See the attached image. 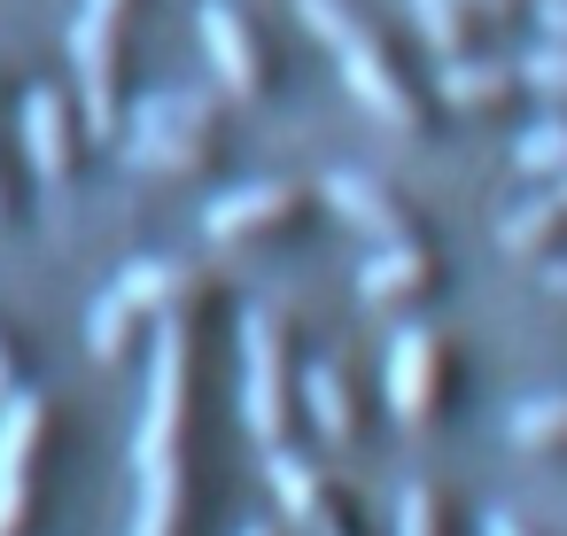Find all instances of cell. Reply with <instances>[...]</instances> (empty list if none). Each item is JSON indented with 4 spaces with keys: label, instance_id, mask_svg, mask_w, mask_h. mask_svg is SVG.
Segmentation results:
<instances>
[{
    "label": "cell",
    "instance_id": "1",
    "mask_svg": "<svg viewBox=\"0 0 567 536\" xmlns=\"http://www.w3.org/2000/svg\"><path fill=\"white\" fill-rule=\"evenodd\" d=\"M218 280H210V265H187V257H156V265H133L125 280H110L102 288V303H94V358H125V342H133V327L141 319H172V311H187V303H203Z\"/></svg>",
    "mask_w": 567,
    "mask_h": 536
},
{
    "label": "cell",
    "instance_id": "4",
    "mask_svg": "<svg viewBox=\"0 0 567 536\" xmlns=\"http://www.w3.org/2000/svg\"><path fill=\"white\" fill-rule=\"evenodd\" d=\"M133 0H79L71 24V63H79V125L94 141H125V102H117V40H125Z\"/></svg>",
    "mask_w": 567,
    "mask_h": 536
},
{
    "label": "cell",
    "instance_id": "10",
    "mask_svg": "<svg viewBox=\"0 0 567 536\" xmlns=\"http://www.w3.org/2000/svg\"><path fill=\"white\" fill-rule=\"evenodd\" d=\"M24 148H32V172H40L48 187L71 179V164H79V110H71L55 86H40V94L24 102Z\"/></svg>",
    "mask_w": 567,
    "mask_h": 536
},
{
    "label": "cell",
    "instance_id": "34",
    "mask_svg": "<svg viewBox=\"0 0 567 536\" xmlns=\"http://www.w3.org/2000/svg\"><path fill=\"white\" fill-rule=\"evenodd\" d=\"M0 203H9V195H0Z\"/></svg>",
    "mask_w": 567,
    "mask_h": 536
},
{
    "label": "cell",
    "instance_id": "3",
    "mask_svg": "<svg viewBox=\"0 0 567 536\" xmlns=\"http://www.w3.org/2000/svg\"><path fill=\"white\" fill-rule=\"evenodd\" d=\"M241 420L265 451L288 443V427H296V365H288V319L280 311L241 319Z\"/></svg>",
    "mask_w": 567,
    "mask_h": 536
},
{
    "label": "cell",
    "instance_id": "23",
    "mask_svg": "<svg viewBox=\"0 0 567 536\" xmlns=\"http://www.w3.org/2000/svg\"><path fill=\"white\" fill-rule=\"evenodd\" d=\"M520 86L544 94L551 110H567V40H536V48L520 55Z\"/></svg>",
    "mask_w": 567,
    "mask_h": 536
},
{
    "label": "cell",
    "instance_id": "8",
    "mask_svg": "<svg viewBox=\"0 0 567 536\" xmlns=\"http://www.w3.org/2000/svg\"><path fill=\"white\" fill-rule=\"evenodd\" d=\"M319 195H327V210L342 218V226H358L365 241H412V210L381 187V179H365V172H327L319 179Z\"/></svg>",
    "mask_w": 567,
    "mask_h": 536
},
{
    "label": "cell",
    "instance_id": "11",
    "mask_svg": "<svg viewBox=\"0 0 567 536\" xmlns=\"http://www.w3.org/2000/svg\"><path fill=\"white\" fill-rule=\"evenodd\" d=\"M435 249H420V241H389V249H373L365 257V272H358V296L365 303H412V296H427L435 288Z\"/></svg>",
    "mask_w": 567,
    "mask_h": 536
},
{
    "label": "cell",
    "instance_id": "25",
    "mask_svg": "<svg viewBox=\"0 0 567 536\" xmlns=\"http://www.w3.org/2000/svg\"><path fill=\"white\" fill-rule=\"evenodd\" d=\"M396 536H443V497H435V489H404Z\"/></svg>",
    "mask_w": 567,
    "mask_h": 536
},
{
    "label": "cell",
    "instance_id": "33",
    "mask_svg": "<svg viewBox=\"0 0 567 536\" xmlns=\"http://www.w3.org/2000/svg\"><path fill=\"white\" fill-rule=\"evenodd\" d=\"M249 536H280V528H249Z\"/></svg>",
    "mask_w": 567,
    "mask_h": 536
},
{
    "label": "cell",
    "instance_id": "21",
    "mask_svg": "<svg viewBox=\"0 0 567 536\" xmlns=\"http://www.w3.org/2000/svg\"><path fill=\"white\" fill-rule=\"evenodd\" d=\"M210 94L203 86H172V94H148L141 110H133V125H172V133H210Z\"/></svg>",
    "mask_w": 567,
    "mask_h": 536
},
{
    "label": "cell",
    "instance_id": "13",
    "mask_svg": "<svg viewBox=\"0 0 567 536\" xmlns=\"http://www.w3.org/2000/svg\"><path fill=\"white\" fill-rule=\"evenodd\" d=\"M559 241H567V179H544V195H528L497 218V249H513V257H551Z\"/></svg>",
    "mask_w": 567,
    "mask_h": 536
},
{
    "label": "cell",
    "instance_id": "12",
    "mask_svg": "<svg viewBox=\"0 0 567 536\" xmlns=\"http://www.w3.org/2000/svg\"><path fill=\"white\" fill-rule=\"evenodd\" d=\"M265 474H272V497L288 505V520H296V528L334 520V482H327V466H311L303 451L272 443V451H265Z\"/></svg>",
    "mask_w": 567,
    "mask_h": 536
},
{
    "label": "cell",
    "instance_id": "20",
    "mask_svg": "<svg viewBox=\"0 0 567 536\" xmlns=\"http://www.w3.org/2000/svg\"><path fill=\"white\" fill-rule=\"evenodd\" d=\"M513 164H520L528 179H567V110H551L544 125H528V133L513 141Z\"/></svg>",
    "mask_w": 567,
    "mask_h": 536
},
{
    "label": "cell",
    "instance_id": "19",
    "mask_svg": "<svg viewBox=\"0 0 567 536\" xmlns=\"http://www.w3.org/2000/svg\"><path fill=\"white\" fill-rule=\"evenodd\" d=\"M505 435H513V451H528V458L567 451V396H528V404L505 420Z\"/></svg>",
    "mask_w": 567,
    "mask_h": 536
},
{
    "label": "cell",
    "instance_id": "29",
    "mask_svg": "<svg viewBox=\"0 0 567 536\" xmlns=\"http://www.w3.org/2000/svg\"><path fill=\"white\" fill-rule=\"evenodd\" d=\"M458 9H466V17H513L520 0H458Z\"/></svg>",
    "mask_w": 567,
    "mask_h": 536
},
{
    "label": "cell",
    "instance_id": "22",
    "mask_svg": "<svg viewBox=\"0 0 567 536\" xmlns=\"http://www.w3.org/2000/svg\"><path fill=\"white\" fill-rule=\"evenodd\" d=\"M412 32L451 63V55H466V32H474V17L458 9V0H412Z\"/></svg>",
    "mask_w": 567,
    "mask_h": 536
},
{
    "label": "cell",
    "instance_id": "27",
    "mask_svg": "<svg viewBox=\"0 0 567 536\" xmlns=\"http://www.w3.org/2000/svg\"><path fill=\"white\" fill-rule=\"evenodd\" d=\"M536 24H544V40H567V0H536Z\"/></svg>",
    "mask_w": 567,
    "mask_h": 536
},
{
    "label": "cell",
    "instance_id": "2",
    "mask_svg": "<svg viewBox=\"0 0 567 536\" xmlns=\"http://www.w3.org/2000/svg\"><path fill=\"white\" fill-rule=\"evenodd\" d=\"M187 412H195V342H187V311H172L156 327V381H148V412H141V474L187 466Z\"/></svg>",
    "mask_w": 567,
    "mask_h": 536
},
{
    "label": "cell",
    "instance_id": "18",
    "mask_svg": "<svg viewBox=\"0 0 567 536\" xmlns=\"http://www.w3.org/2000/svg\"><path fill=\"white\" fill-rule=\"evenodd\" d=\"M133 536H187V466L141 474V520Z\"/></svg>",
    "mask_w": 567,
    "mask_h": 536
},
{
    "label": "cell",
    "instance_id": "7",
    "mask_svg": "<svg viewBox=\"0 0 567 536\" xmlns=\"http://www.w3.org/2000/svg\"><path fill=\"white\" fill-rule=\"evenodd\" d=\"M203 55H210V71H218L226 94H241V102L265 94V48H257V32L241 24L234 0H203Z\"/></svg>",
    "mask_w": 567,
    "mask_h": 536
},
{
    "label": "cell",
    "instance_id": "17",
    "mask_svg": "<svg viewBox=\"0 0 567 536\" xmlns=\"http://www.w3.org/2000/svg\"><path fill=\"white\" fill-rule=\"evenodd\" d=\"M303 381V404H311V420H319V435L334 443V451H350L358 443V404H350V381H342V365H303L296 373Z\"/></svg>",
    "mask_w": 567,
    "mask_h": 536
},
{
    "label": "cell",
    "instance_id": "15",
    "mask_svg": "<svg viewBox=\"0 0 567 536\" xmlns=\"http://www.w3.org/2000/svg\"><path fill=\"white\" fill-rule=\"evenodd\" d=\"M125 156L141 172H172V179H203L210 172V133H172V125H125Z\"/></svg>",
    "mask_w": 567,
    "mask_h": 536
},
{
    "label": "cell",
    "instance_id": "5",
    "mask_svg": "<svg viewBox=\"0 0 567 536\" xmlns=\"http://www.w3.org/2000/svg\"><path fill=\"white\" fill-rule=\"evenodd\" d=\"M443 389H451V334L443 327H404L389 342V412L404 427H427L443 412Z\"/></svg>",
    "mask_w": 567,
    "mask_h": 536
},
{
    "label": "cell",
    "instance_id": "14",
    "mask_svg": "<svg viewBox=\"0 0 567 536\" xmlns=\"http://www.w3.org/2000/svg\"><path fill=\"white\" fill-rule=\"evenodd\" d=\"M435 86H443V102H451V110H505V102L520 94V63H489V55H451V63L435 71Z\"/></svg>",
    "mask_w": 567,
    "mask_h": 536
},
{
    "label": "cell",
    "instance_id": "28",
    "mask_svg": "<svg viewBox=\"0 0 567 536\" xmlns=\"http://www.w3.org/2000/svg\"><path fill=\"white\" fill-rule=\"evenodd\" d=\"M17 381H24V365H17V350H9V334H0V396H17Z\"/></svg>",
    "mask_w": 567,
    "mask_h": 536
},
{
    "label": "cell",
    "instance_id": "24",
    "mask_svg": "<svg viewBox=\"0 0 567 536\" xmlns=\"http://www.w3.org/2000/svg\"><path fill=\"white\" fill-rule=\"evenodd\" d=\"M296 24H303L319 48H334V55L358 40V17H350V0H296Z\"/></svg>",
    "mask_w": 567,
    "mask_h": 536
},
{
    "label": "cell",
    "instance_id": "31",
    "mask_svg": "<svg viewBox=\"0 0 567 536\" xmlns=\"http://www.w3.org/2000/svg\"><path fill=\"white\" fill-rule=\"evenodd\" d=\"M544 288H551V296H567V257H559V265H544Z\"/></svg>",
    "mask_w": 567,
    "mask_h": 536
},
{
    "label": "cell",
    "instance_id": "32",
    "mask_svg": "<svg viewBox=\"0 0 567 536\" xmlns=\"http://www.w3.org/2000/svg\"><path fill=\"white\" fill-rule=\"evenodd\" d=\"M303 536H350V528H342V513H334V520H319V528H303Z\"/></svg>",
    "mask_w": 567,
    "mask_h": 536
},
{
    "label": "cell",
    "instance_id": "30",
    "mask_svg": "<svg viewBox=\"0 0 567 536\" xmlns=\"http://www.w3.org/2000/svg\"><path fill=\"white\" fill-rule=\"evenodd\" d=\"M482 536H536V528H520L513 513H489V520H482Z\"/></svg>",
    "mask_w": 567,
    "mask_h": 536
},
{
    "label": "cell",
    "instance_id": "26",
    "mask_svg": "<svg viewBox=\"0 0 567 536\" xmlns=\"http://www.w3.org/2000/svg\"><path fill=\"white\" fill-rule=\"evenodd\" d=\"M0 536H32V482H0Z\"/></svg>",
    "mask_w": 567,
    "mask_h": 536
},
{
    "label": "cell",
    "instance_id": "6",
    "mask_svg": "<svg viewBox=\"0 0 567 536\" xmlns=\"http://www.w3.org/2000/svg\"><path fill=\"white\" fill-rule=\"evenodd\" d=\"M334 63H342V86H350V94H358L389 133H420V94L396 79V63H389V48H381V40H365V32H358Z\"/></svg>",
    "mask_w": 567,
    "mask_h": 536
},
{
    "label": "cell",
    "instance_id": "9",
    "mask_svg": "<svg viewBox=\"0 0 567 536\" xmlns=\"http://www.w3.org/2000/svg\"><path fill=\"white\" fill-rule=\"evenodd\" d=\"M303 195L311 187H296V179H257V187H241V195H218L210 203V241H257V234H280L296 210H303Z\"/></svg>",
    "mask_w": 567,
    "mask_h": 536
},
{
    "label": "cell",
    "instance_id": "16",
    "mask_svg": "<svg viewBox=\"0 0 567 536\" xmlns=\"http://www.w3.org/2000/svg\"><path fill=\"white\" fill-rule=\"evenodd\" d=\"M40 443H48V404L24 396V389L0 396V482H32Z\"/></svg>",
    "mask_w": 567,
    "mask_h": 536
}]
</instances>
